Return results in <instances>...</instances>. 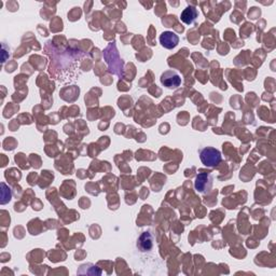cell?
<instances>
[{
	"label": "cell",
	"instance_id": "6da1fadb",
	"mask_svg": "<svg viewBox=\"0 0 276 276\" xmlns=\"http://www.w3.org/2000/svg\"><path fill=\"white\" fill-rule=\"evenodd\" d=\"M200 159L205 166L214 167L221 162V153L213 147H206L200 150Z\"/></svg>",
	"mask_w": 276,
	"mask_h": 276
},
{
	"label": "cell",
	"instance_id": "7a4b0ae2",
	"mask_svg": "<svg viewBox=\"0 0 276 276\" xmlns=\"http://www.w3.org/2000/svg\"><path fill=\"white\" fill-rule=\"evenodd\" d=\"M161 83L165 86V88L174 90L179 88L181 84V77L180 75L174 70H167L164 71L161 75Z\"/></svg>",
	"mask_w": 276,
	"mask_h": 276
},
{
	"label": "cell",
	"instance_id": "3957f363",
	"mask_svg": "<svg viewBox=\"0 0 276 276\" xmlns=\"http://www.w3.org/2000/svg\"><path fill=\"white\" fill-rule=\"evenodd\" d=\"M214 178L209 173H200L194 181L196 190L201 193H207L212 190Z\"/></svg>",
	"mask_w": 276,
	"mask_h": 276
},
{
	"label": "cell",
	"instance_id": "277c9868",
	"mask_svg": "<svg viewBox=\"0 0 276 276\" xmlns=\"http://www.w3.org/2000/svg\"><path fill=\"white\" fill-rule=\"evenodd\" d=\"M178 42H179V37L173 32H164L160 36V43L165 49L172 50L177 47Z\"/></svg>",
	"mask_w": 276,
	"mask_h": 276
},
{
	"label": "cell",
	"instance_id": "5b68a950",
	"mask_svg": "<svg viewBox=\"0 0 276 276\" xmlns=\"http://www.w3.org/2000/svg\"><path fill=\"white\" fill-rule=\"evenodd\" d=\"M137 247L141 253L150 252L153 247V237L149 232H142L137 241Z\"/></svg>",
	"mask_w": 276,
	"mask_h": 276
},
{
	"label": "cell",
	"instance_id": "8992f818",
	"mask_svg": "<svg viewBox=\"0 0 276 276\" xmlns=\"http://www.w3.org/2000/svg\"><path fill=\"white\" fill-rule=\"evenodd\" d=\"M197 15H198V12H197V10L196 8H194V7H187L182 11V13L180 15V19H181V21L185 24L191 25L197 20Z\"/></svg>",
	"mask_w": 276,
	"mask_h": 276
}]
</instances>
